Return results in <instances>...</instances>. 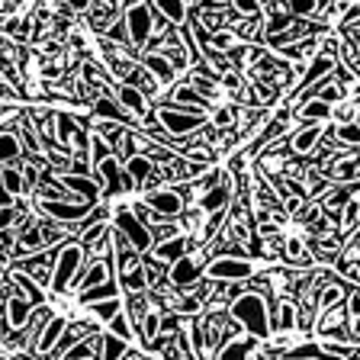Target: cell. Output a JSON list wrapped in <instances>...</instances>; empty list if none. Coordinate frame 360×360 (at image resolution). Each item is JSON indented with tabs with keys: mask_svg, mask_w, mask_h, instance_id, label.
I'll list each match as a JSON object with an SVG mask.
<instances>
[{
	"mask_svg": "<svg viewBox=\"0 0 360 360\" xmlns=\"http://www.w3.org/2000/svg\"><path fill=\"white\" fill-rule=\"evenodd\" d=\"M232 315L238 319L241 325H245L251 335L257 338H267L270 335V325H267V306H264V300L257 296V292H245V296H238L232 306Z\"/></svg>",
	"mask_w": 360,
	"mask_h": 360,
	"instance_id": "1",
	"label": "cell"
},
{
	"mask_svg": "<svg viewBox=\"0 0 360 360\" xmlns=\"http://www.w3.org/2000/svg\"><path fill=\"white\" fill-rule=\"evenodd\" d=\"M155 7L151 4H135L126 13V30L132 45H148L151 42V30H155Z\"/></svg>",
	"mask_w": 360,
	"mask_h": 360,
	"instance_id": "2",
	"label": "cell"
},
{
	"mask_svg": "<svg viewBox=\"0 0 360 360\" xmlns=\"http://www.w3.org/2000/svg\"><path fill=\"white\" fill-rule=\"evenodd\" d=\"M116 229H120L122 238H129V245L135 248V251H148L151 248V232L142 225V219L135 216L129 206H120L116 210Z\"/></svg>",
	"mask_w": 360,
	"mask_h": 360,
	"instance_id": "3",
	"label": "cell"
},
{
	"mask_svg": "<svg viewBox=\"0 0 360 360\" xmlns=\"http://www.w3.org/2000/svg\"><path fill=\"white\" fill-rule=\"evenodd\" d=\"M84 261V248L81 245H65L58 251V261H55V274H52V290H65L71 283V277L77 274Z\"/></svg>",
	"mask_w": 360,
	"mask_h": 360,
	"instance_id": "4",
	"label": "cell"
},
{
	"mask_svg": "<svg viewBox=\"0 0 360 360\" xmlns=\"http://www.w3.org/2000/svg\"><path fill=\"white\" fill-rule=\"evenodd\" d=\"M161 122L167 126V132L187 135V132H196V129L202 126V116H196V112H180V110H174V106H165V110H161Z\"/></svg>",
	"mask_w": 360,
	"mask_h": 360,
	"instance_id": "5",
	"label": "cell"
},
{
	"mask_svg": "<svg viewBox=\"0 0 360 360\" xmlns=\"http://www.w3.org/2000/svg\"><path fill=\"white\" fill-rule=\"evenodd\" d=\"M32 302L22 300V296H7V319H4V325H7V331H20L30 325L32 319Z\"/></svg>",
	"mask_w": 360,
	"mask_h": 360,
	"instance_id": "6",
	"label": "cell"
},
{
	"mask_svg": "<svg viewBox=\"0 0 360 360\" xmlns=\"http://www.w3.org/2000/svg\"><path fill=\"white\" fill-rule=\"evenodd\" d=\"M212 280H245L251 277V264L248 261H235V257H219L210 267Z\"/></svg>",
	"mask_w": 360,
	"mask_h": 360,
	"instance_id": "7",
	"label": "cell"
},
{
	"mask_svg": "<svg viewBox=\"0 0 360 360\" xmlns=\"http://www.w3.org/2000/svg\"><path fill=\"white\" fill-rule=\"evenodd\" d=\"M42 210L49 212L52 219H58V222H77V225H81L84 219H87L90 206H87V202H84V206H77V202H52V200H45Z\"/></svg>",
	"mask_w": 360,
	"mask_h": 360,
	"instance_id": "8",
	"label": "cell"
},
{
	"mask_svg": "<svg viewBox=\"0 0 360 360\" xmlns=\"http://www.w3.org/2000/svg\"><path fill=\"white\" fill-rule=\"evenodd\" d=\"M200 261H190V257H180L177 264L171 267V283L177 286V290H190V286L200 280Z\"/></svg>",
	"mask_w": 360,
	"mask_h": 360,
	"instance_id": "9",
	"label": "cell"
},
{
	"mask_svg": "<svg viewBox=\"0 0 360 360\" xmlns=\"http://www.w3.org/2000/svg\"><path fill=\"white\" fill-rule=\"evenodd\" d=\"M65 331H68V319H49L45 322V328H42V335H39V341H36V347L42 354H52L55 347H58V341L65 338Z\"/></svg>",
	"mask_w": 360,
	"mask_h": 360,
	"instance_id": "10",
	"label": "cell"
},
{
	"mask_svg": "<svg viewBox=\"0 0 360 360\" xmlns=\"http://www.w3.org/2000/svg\"><path fill=\"white\" fill-rule=\"evenodd\" d=\"M148 206L161 216H177L184 210V200L177 190H155V193H148Z\"/></svg>",
	"mask_w": 360,
	"mask_h": 360,
	"instance_id": "11",
	"label": "cell"
},
{
	"mask_svg": "<svg viewBox=\"0 0 360 360\" xmlns=\"http://www.w3.org/2000/svg\"><path fill=\"white\" fill-rule=\"evenodd\" d=\"M116 94H120V103L126 106L129 112H135V116H145V112H148V106H145V94L139 87H132V84H122Z\"/></svg>",
	"mask_w": 360,
	"mask_h": 360,
	"instance_id": "12",
	"label": "cell"
},
{
	"mask_svg": "<svg viewBox=\"0 0 360 360\" xmlns=\"http://www.w3.org/2000/svg\"><path fill=\"white\" fill-rule=\"evenodd\" d=\"M184 251H187V238H184V235H177V238H167V241H161V245L155 248V261L177 264L180 257H184Z\"/></svg>",
	"mask_w": 360,
	"mask_h": 360,
	"instance_id": "13",
	"label": "cell"
},
{
	"mask_svg": "<svg viewBox=\"0 0 360 360\" xmlns=\"http://www.w3.org/2000/svg\"><path fill=\"white\" fill-rule=\"evenodd\" d=\"M145 71L148 75H155L158 77V84H171L174 81V65L165 58V55H145Z\"/></svg>",
	"mask_w": 360,
	"mask_h": 360,
	"instance_id": "14",
	"label": "cell"
},
{
	"mask_svg": "<svg viewBox=\"0 0 360 360\" xmlns=\"http://www.w3.org/2000/svg\"><path fill=\"white\" fill-rule=\"evenodd\" d=\"M61 187L71 190L75 196H81V200L87 202V206H90L94 200H97V187H94V184H90L87 177H77V174H68V177L61 180Z\"/></svg>",
	"mask_w": 360,
	"mask_h": 360,
	"instance_id": "15",
	"label": "cell"
},
{
	"mask_svg": "<svg viewBox=\"0 0 360 360\" xmlns=\"http://www.w3.org/2000/svg\"><path fill=\"white\" fill-rule=\"evenodd\" d=\"M319 135H322V129L315 126V122H312V126H302L300 132L292 135V142H290L292 151H296V155H309V151L319 145Z\"/></svg>",
	"mask_w": 360,
	"mask_h": 360,
	"instance_id": "16",
	"label": "cell"
},
{
	"mask_svg": "<svg viewBox=\"0 0 360 360\" xmlns=\"http://www.w3.org/2000/svg\"><path fill=\"white\" fill-rule=\"evenodd\" d=\"M103 283H110V264H106V261H97L94 267L87 270V274H84V280H77L81 292L97 290V286H103Z\"/></svg>",
	"mask_w": 360,
	"mask_h": 360,
	"instance_id": "17",
	"label": "cell"
},
{
	"mask_svg": "<svg viewBox=\"0 0 360 360\" xmlns=\"http://www.w3.org/2000/svg\"><path fill=\"white\" fill-rule=\"evenodd\" d=\"M126 351H129V345L116 335H106L100 341V360H126Z\"/></svg>",
	"mask_w": 360,
	"mask_h": 360,
	"instance_id": "18",
	"label": "cell"
},
{
	"mask_svg": "<svg viewBox=\"0 0 360 360\" xmlns=\"http://www.w3.org/2000/svg\"><path fill=\"white\" fill-rule=\"evenodd\" d=\"M116 283H103V286H97V290H87V292H81V302L84 306H97V302H106V300H120L116 296Z\"/></svg>",
	"mask_w": 360,
	"mask_h": 360,
	"instance_id": "19",
	"label": "cell"
},
{
	"mask_svg": "<svg viewBox=\"0 0 360 360\" xmlns=\"http://www.w3.org/2000/svg\"><path fill=\"white\" fill-rule=\"evenodd\" d=\"M155 13L165 16V20H171V22H177V26H184V20H187V7H184V4H177V0L155 4Z\"/></svg>",
	"mask_w": 360,
	"mask_h": 360,
	"instance_id": "20",
	"label": "cell"
},
{
	"mask_svg": "<svg viewBox=\"0 0 360 360\" xmlns=\"http://www.w3.org/2000/svg\"><path fill=\"white\" fill-rule=\"evenodd\" d=\"M4 193L10 196H20L26 193V177H22V171H16V167H4Z\"/></svg>",
	"mask_w": 360,
	"mask_h": 360,
	"instance_id": "21",
	"label": "cell"
},
{
	"mask_svg": "<svg viewBox=\"0 0 360 360\" xmlns=\"http://www.w3.org/2000/svg\"><path fill=\"white\" fill-rule=\"evenodd\" d=\"M13 283L22 290V300H30L32 306H42V292H39V286L32 283V277H26V274H13Z\"/></svg>",
	"mask_w": 360,
	"mask_h": 360,
	"instance_id": "22",
	"label": "cell"
},
{
	"mask_svg": "<svg viewBox=\"0 0 360 360\" xmlns=\"http://www.w3.org/2000/svg\"><path fill=\"white\" fill-rule=\"evenodd\" d=\"M251 347H255V341H229L219 354V360H248Z\"/></svg>",
	"mask_w": 360,
	"mask_h": 360,
	"instance_id": "23",
	"label": "cell"
},
{
	"mask_svg": "<svg viewBox=\"0 0 360 360\" xmlns=\"http://www.w3.org/2000/svg\"><path fill=\"white\" fill-rule=\"evenodd\" d=\"M45 241H49V229H30V225H26V229H22L20 232V248H30V251H36V248H42Z\"/></svg>",
	"mask_w": 360,
	"mask_h": 360,
	"instance_id": "24",
	"label": "cell"
},
{
	"mask_svg": "<svg viewBox=\"0 0 360 360\" xmlns=\"http://www.w3.org/2000/svg\"><path fill=\"white\" fill-rule=\"evenodd\" d=\"M151 174V158H145V155H135L132 161H129V177L135 180V187L139 184H145V177Z\"/></svg>",
	"mask_w": 360,
	"mask_h": 360,
	"instance_id": "25",
	"label": "cell"
},
{
	"mask_svg": "<svg viewBox=\"0 0 360 360\" xmlns=\"http://www.w3.org/2000/svg\"><path fill=\"white\" fill-rule=\"evenodd\" d=\"M158 328H161V315L158 312H145V325H142V338H145V347H158Z\"/></svg>",
	"mask_w": 360,
	"mask_h": 360,
	"instance_id": "26",
	"label": "cell"
},
{
	"mask_svg": "<svg viewBox=\"0 0 360 360\" xmlns=\"http://www.w3.org/2000/svg\"><path fill=\"white\" fill-rule=\"evenodd\" d=\"M100 171H103V180H106V190H120L122 184H120V161L116 158H106L103 165H100Z\"/></svg>",
	"mask_w": 360,
	"mask_h": 360,
	"instance_id": "27",
	"label": "cell"
},
{
	"mask_svg": "<svg viewBox=\"0 0 360 360\" xmlns=\"http://www.w3.org/2000/svg\"><path fill=\"white\" fill-rule=\"evenodd\" d=\"M97 135L103 139L106 145H110V148H116V145H120V139H126V129L116 126V122H100Z\"/></svg>",
	"mask_w": 360,
	"mask_h": 360,
	"instance_id": "28",
	"label": "cell"
},
{
	"mask_svg": "<svg viewBox=\"0 0 360 360\" xmlns=\"http://www.w3.org/2000/svg\"><path fill=\"white\" fill-rule=\"evenodd\" d=\"M331 68H335V61H331V55H319V58L312 61V68L306 71V84L319 81L322 75H331Z\"/></svg>",
	"mask_w": 360,
	"mask_h": 360,
	"instance_id": "29",
	"label": "cell"
},
{
	"mask_svg": "<svg viewBox=\"0 0 360 360\" xmlns=\"http://www.w3.org/2000/svg\"><path fill=\"white\" fill-rule=\"evenodd\" d=\"M225 200H229V190H225V187H212L210 193L202 196V210H210V212H222Z\"/></svg>",
	"mask_w": 360,
	"mask_h": 360,
	"instance_id": "30",
	"label": "cell"
},
{
	"mask_svg": "<svg viewBox=\"0 0 360 360\" xmlns=\"http://www.w3.org/2000/svg\"><path fill=\"white\" fill-rule=\"evenodd\" d=\"M325 116H331V106L328 103H322V100L315 97V100H309L306 106H302V120H325Z\"/></svg>",
	"mask_w": 360,
	"mask_h": 360,
	"instance_id": "31",
	"label": "cell"
},
{
	"mask_svg": "<svg viewBox=\"0 0 360 360\" xmlns=\"http://www.w3.org/2000/svg\"><path fill=\"white\" fill-rule=\"evenodd\" d=\"M177 103H190V110L193 112H202V97L196 94V90H190V87L177 90Z\"/></svg>",
	"mask_w": 360,
	"mask_h": 360,
	"instance_id": "32",
	"label": "cell"
},
{
	"mask_svg": "<svg viewBox=\"0 0 360 360\" xmlns=\"http://www.w3.org/2000/svg\"><path fill=\"white\" fill-rule=\"evenodd\" d=\"M20 158V139L16 132H4V161H16Z\"/></svg>",
	"mask_w": 360,
	"mask_h": 360,
	"instance_id": "33",
	"label": "cell"
},
{
	"mask_svg": "<svg viewBox=\"0 0 360 360\" xmlns=\"http://www.w3.org/2000/svg\"><path fill=\"white\" fill-rule=\"evenodd\" d=\"M90 309H94L100 319H110V322H112V319L120 315L122 306H120V300H106V302H97V306H90Z\"/></svg>",
	"mask_w": 360,
	"mask_h": 360,
	"instance_id": "34",
	"label": "cell"
},
{
	"mask_svg": "<svg viewBox=\"0 0 360 360\" xmlns=\"http://www.w3.org/2000/svg\"><path fill=\"white\" fill-rule=\"evenodd\" d=\"M335 135H338V142H347V145H360V126H338L335 129Z\"/></svg>",
	"mask_w": 360,
	"mask_h": 360,
	"instance_id": "35",
	"label": "cell"
},
{
	"mask_svg": "<svg viewBox=\"0 0 360 360\" xmlns=\"http://www.w3.org/2000/svg\"><path fill=\"white\" fill-rule=\"evenodd\" d=\"M97 116H103V120H122V112L116 110V103H112L110 97H100L97 100Z\"/></svg>",
	"mask_w": 360,
	"mask_h": 360,
	"instance_id": "36",
	"label": "cell"
},
{
	"mask_svg": "<svg viewBox=\"0 0 360 360\" xmlns=\"http://www.w3.org/2000/svg\"><path fill=\"white\" fill-rule=\"evenodd\" d=\"M283 122H286V112H280V116H277V122H270V126L264 129V135H261V139H257V148H261V145H267L270 139H277V135H280V129H283Z\"/></svg>",
	"mask_w": 360,
	"mask_h": 360,
	"instance_id": "37",
	"label": "cell"
},
{
	"mask_svg": "<svg viewBox=\"0 0 360 360\" xmlns=\"http://www.w3.org/2000/svg\"><path fill=\"white\" fill-rule=\"evenodd\" d=\"M90 155H94V161H100V165H103L106 158H112L110 155V145H106L97 132H94V142H90Z\"/></svg>",
	"mask_w": 360,
	"mask_h": 360,
	"instance_id": "38",
	"label": "cell"
},
{
	"mask_svg": "<svg viewBox=\"0 0 360 360\" xmlns=\"http://www.w3.org/2000/svg\"><path fill=\"white\" fill-rule=\"evenodd\" d=\"M283 10L290 16H306V13H315V4H309V0H292V4H283Z\"/></svg>",
	"mask_w": 360,
	"mask_h": 360,
	"instance_id": "39",
	"label": "cell"
},
{
	"mask_svg": "<svg viewBox=\"0 0 360 360\" xmlns=\"http://www.w3.org/2000/svg\"><path fill=\"white\" fill-rule=\"evenodd\" d=\"M341 94H345V90H341V84H325L322 94H319V100L331 106V103H338V100H341Z\"/></svg>",
	"mask_w": 360,
	"mask_h": 360,
	"instance_id": "40",
	"label": "cell"
},
{
	"mask_svg": "<svg viewBox=\"0 0 360 360\" xmlns=\"http://www.w3.org/2000/svg\"><path fill=\"white\" fill-rule=\"evenodd\" d=\"M335 302H341V283L325 286V292H322V300H319V306L328 309V306H335Z\"/></svg>",
	"mask_w": 360,
	"mask_h": 360,
	"instance_id": "41",
	"label": "cell"
},
{
	"mask_svg": "<svg viewBox=\"0 0 360 360\" xmlns=\"http://www.w3.org/2000/svg\"><path fill=\"white\" fill-rule=\"evenodd\" d=\"M280 328H296V309H292L290 302L280 306Z\"/></svg>",
	"mask_w": 360,
	"mask_h": 360,
	"instance_id": "42",
	"label": "cell"
},
{
	"mask_svg": "<svg viewBox=\"0 0 360 360\" xmlns=\"http://www.w3.org/2000/svg\"><path fill=\"white\" fill-rule=\"evenodd\" d=\"M235 10H238V13H245V16H257V13H261V7H257L255 0H238V4H235Z\"/></svg>",
	"mask_w": 360,
	"mask_h": 360,
	"instance_id": "43",
	"label": "cell"
},
{
	"mask_svg": "<svg viewBox=\"0 0 360 360\" xmlns=\"http://www.w3.org/2000/svg\"><path fill=\"white\" fill-rule=\"evenodd\" d=\"M232 112H235L232 106H222V110H219L216 116H212V122H216L219 129H225V126H229V122H232Z\"/></svg>",
	"mask_w": 360,
	"mask_h": 360,
	"instance_id": "44",
	"label": "cell"
},
{
	"mask_svg": "<svg viewBox=\"0 0 360 360\" xmlns=\"http://www.w3.org/2000/svg\"><path fill=\"white\" fill-rule=\"evenodd\" d=\"M112 331H116V338H122V341L129 338V325H126V315H122V312L112 319Z\"/></svg>",
	"mask_w": 360,
	"mask_h": 360,
	"instance_id": "45",
	"label": "cell"
},
{
	"mask_svg": "<svg viewBox=\"0 0 360 360\" xmlns=\"http://www.w3.org/2000/svg\"><path fill=\"white\" fill-rule=\"evenodd\" d=\"M232 32H216V36H212V45H216V49H232Z\"/></svg>",
	"mask_w": 360,
	"mask_h": 360,
	"instance_id": "46",
	"label": "cell"
},
{
	"mask_svg": "<svg viewBox=\"0 0 360 360\" xmlns=\"http://www.w3.org/2000/svg\"><path fill=\"white\" fill-rule=\"evenodd\" d=\"M354 171H357V165L354 161H345V165H338V180H347V177H354Z\"/></svg>",
	"mask_w": 360,
	"mask_h": 360,
	"instance_id": "47",
	"label": "cell"
},
{
	"mask_svg": "<svg viewBox=\"0 0 360 360\" xmlns=\"http://www.w3.org/2000/svg\"><path fill=\"white\" fill-rule=\"evenodd\" d=\"M286 255H290L292 261H300V257H302V241H296V238L286 241Z\"/></svg>",
	"mask_w": 360,
	"mask_h": 360,
	"instance_id": "48",
	"label": "cell"
},
{
	"mask_svg": "<svg viewBox=\"0 0 360 360\" xmlns=\"http://www.w3.org/2000/svg\"><path fill=\"white\" fill-rule=\"evenodd\" d=\"M22 177H26V190L39 187V174H36V167H22Z\"/></svg>",
	"mask_w": 360,
	"mask_h": 360,
	"instance_id": "49",
	"label": "cell"
},
{
	"mask_svg": "<svg viewBox=\"0 0 360 360\" xmlns=\"http://www.w3.org/2000/svg\"><path fill=\"white\" fill-rule=\"evenodd\" d=\"M193 90L196 94H212V81H206V77H193Z\"/></svg>",
	"mask_w": 360,
	"mask_h": 360,
	"instance_id": "50",
	"label": "cell"
},
{
	"mask_svg": "<svg viewBox=\"0 0 360 360\" xmlns=\"http://www.w3.org/2000/svg\"><path fill=\"white\" fill-rule=\"evenodd\" d=\"M90 357V345H81V347H75V351L68 354V360H87Z\"/></svg>",
	"mask_w": 360,
	"mask_h": 360,
	"instance_id": "51",
	"label": "cell"
},
{
	"mask_svg": "<svg viewBox=\"0 0 360 360\" xmlns=\"http://www.w3.org/2000/svg\"><path fill=\"white\" fill-rule=\"evenodd\" d=\"M196 309H200V302H196L193 296H184V300H180V312H196Z\"/></svg>",
	"mask_w": 360,
	"mask_h": 360,
	"instance_id": "52",
	"label": "cell"
},
{
	"mask_svg": "<svg viewBox=\"0 0 360 360\" xmlns=\"http://www.w3.org/2000/svg\"><path fill=\"white\" fill-rule=\"evenodd\" d=\"M345 219H347V222H354V219H357L360 216V202H347V206H345Z\"/></svg>",
	"mask_w": 360,
	"mask_h": 360,
	"instance_id": "53",
	"label": "cell"
},
{
	"mask_svg": "<svg viewBox=\"0 0 360 360\" xmlns=\"http://www.w3.org/2000/svg\"><path fill=\"white\" fill-rule=\"evenodd\" d=\"M222 84H225V87H238V84H241V77H238V75H235V71H225Z\"/></svg>",
	"mask_w": 360,
	"mask_h": 360,
	"instance_id": "54",
	"label": "cell"
},
{
	"mask_svg": "<svg viewBox=\"0 0 360 360\" xmlns=\"http://www.w3.org/2000/svg\"><path fill=\"white\" fill-rule=\"evenodd\" d=\"M347 309H351V315H357V319H360V290L351 296V302H347Z\"/></svg>",
	"mask_w": 360,
	"mask_h": 360,
	"instance_id": "55",
	"label": "cell"
},
{
	"mask_svg": "<svg viewBox=\"0 0 360 360\" xmlns=\"http://www.w3.org/2000/svg\"><path fill=\"white\" fill-rule=\"evenodd\" d=\"M219 222H222V212H216V216H212V222L206 225V235H212V232H216V229H219Z\"/></svg>",
	"mask_w": 360,
	"mask_h": 360,
	"instance_id": "56",
	"label": "cell"
},
{
	"mask_svg": "<svg viewBox=\"0 0 360 360\" xmlns=\"http://www.w3.org/2000/svg\"><path fill=\"white\" fill-rule=\"evenodd\" d=\"M286 210L296 212V210H300V200H296V196H290V200H286Z\"/></svg>",
	"mask_w": 360,
	"mask_h": 360,
	"instance_id": "57",
	"label": "cell"
},
{
	"mask_svg": "<svg viewBox=\"0 0 360 360\" xmlns=\"http://www.w3.org/2000/svg\"><path fill=\"white\" fill-rule=\"evenodd\" d=\"M357 16H360V4H357V7H351V10H347V16H345V20L351 22V20H357Z\"/></svg>",
	"mask_w": 360,
	"mask_h": 360,
	"instance_id": "58",
	"label": "cell"
},
{
	"mask_svg": "<svg viewBox=\"0 0 360 360\" xmlns=\"http://www.w3.org/2000/svg\"><path fill=\"white\" fill-rule=\"evenodd\" d=\"M357 100H360V84H357Z\"/></svg>",
	"mask_w": 360,
	"mask_h": 360,
	"instance_id": "59",
	"label": "cell"
}]
</instances>
